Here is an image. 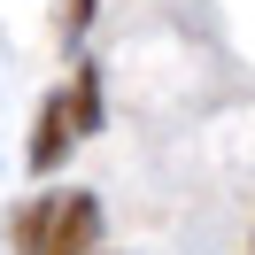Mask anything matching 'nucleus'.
Returning a JSON list of instances; mask_svg holds the SVG:
<instances>
[{"mask_svg":"<svg viewBox=\"0 0 255 255\" xmlns=\"http://www.w3.org/2000/svg\"><path fill=\"white\" fill-rule=\"evenodd\" d=\"M8 240H16L23 255H101V201L93 193H31V201L16 209V224H8Z\"/></svg>","mask_w":255,"mask_h":255,"instance_id":"f257e3e1","label":"nucleus"},{"mask_svg":"<svg viewBox=\"0 0 255 255\" xmlns=\"http://www.w3.org/2000/svg\"><path fill=\"white\" fill-rule=\"evenodd\" d=\"M93 124H101V78L78 70L62 93H47V109H39V124H31V170H39V178L62 170V155H70Z\"/></svg>","mask_w":255,"mask_h":255,"instance_id":"f03ea898","label":"nucleus"},{"mask_svg":"<svg viewBox=\"0 0 255 255\" xmlns=\"http://www.w3.org/2000/svg\"><path fill=\"white\" fill-rule=\"evenodd\" d=\"M85 23H93V0H62V39H85Z\"/></svg>","mask_w":255,"mask_h":255,"instance_id":"7ed1b4c3","label":"nucleus"}]
</instances>
